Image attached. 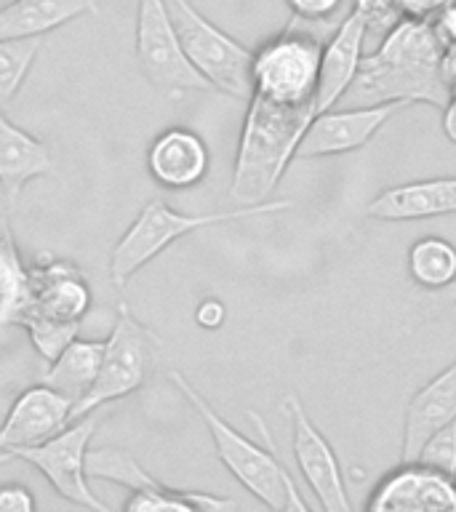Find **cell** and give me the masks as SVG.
I'll return each mask as SVG.
<instances>
[{
  "mask_svg": "<svg viewBox=\"0 0 456 512\" xmlns=\"http://www.w3.org/2000/svg\"><path fill=\"white\" fill-rule=\"evenodd\" d=\"M451 0H395L400 16L406 19H427V22H435V16L448 6Z\"/></svg>",
  "mask_w": 456,
  "mask_h": 512,
  "instance_id": "f1b7e54d",
  "label": "cell"
},
{
  "mask_svg": "<svg viewBox=\"0 0 456 512\" xmlns=\"http://www.w3.org/2000/svg\"><path fill=\"white\" fill-rule=\"evenodd\" d=\"M368 512H456V475L430 464L400 462L390 470L366 502Z\"/></svg>",
  "mask_w": 456,
  "mask_h": 512,
  "instance_id": "7c38bea8",
  "label": "cell"
},
{
  "mask_svg": "<svg viewBox=\"0 0 456 512\" xmlns=\"http://www.w3.org/2000/svg\"><path fill=\"white\" fill-rule=\"evenodd\" d=\"M419 462L430 464L435 470H443L448 475H456V419L432 432L430 438L424 440L422 451L416 456Z\"/></svg>",
  "mask_w": 456,
  "mask_h": 512,
  "instance_id": "484cf974",
  "label": "cell"
},
{
  "mask_svg": "<svg viewBox=\"0 0 456 512\" xmlns=\"http://www.w3.org/2000/svg\"><path fill=\"white\" fill-rule=\"evenodd\" d=\"M435 22L427 19H400L376 46L374 54L363 56L360 70L344 96L347 107L368 104H430L446 107L448 83L440 75L443 54Z\"/></svg>",
  "mask_w": 456,
  "mask_h": 512,
  "instance_id": "6da1fadb",
  "label": "cell"
},
{
  "mask_svg": "<svg viewBox=\"0 0 456 512\" xmlns=\"http://www.w3.org/2000/svg\"><path fill=\"white\" fill-rule=\"evenodd\" d=\"M440 75L448 83V88H451V83H456V43H446L443 46V54H440Z\"/></svg>",
  "mask_w": 456,
  "mask_h": 512,
  "instance_id": "1f68e13d",
  "label": "cell"
},
{
  "mask_svg": "<svg viewBox=\"0 0 456 512\" xmlns=\"http://www.w3.org/2000/svg\"><path fill=\"white\" fill-rule=\"evenodd\" d=\"M96 11V0H14L0 8V40L43 38Z\"/></svg>",
  "mask_w": 456,
  "mask_h": 512,
  "instance_id": "ffe728a7",
  "label": "cell"
},
{
  "mask_svg": "<svg viewBox=\"0 0 456 512\" xmlns=\"http://www.w3.org/2000/svg\"><path fill=\"white\" fill-rule=\"evenodd\" d=\"M435 27H438L443 43H456V0H451V3L435 16Z\"/></svg>",
  "mask_w": 456,
  "mask_h": 512,
  "instance_id": "4dcf8cb0",
  "label": "cell"
},
{
  "mask_svg": "<svg viewBox=\"0 0 456 512\" xmlns=\"http://www.w3.org/2000/svg\"><path fill=\"white\" fill-rule=\"evenodd\" d=\"M352 14L366 27V38L382 40L403 19L395 0H352Z\"/></svg>",
  "mask_w": 456,
  "mask_h": 512,
  "instance_id": "d4e9b609",
  "label": "cell"
},
{
  "mask_svg": "<svg viewBox=\"0 0 456 512\" xmlns=\"http://www.w3.org/2000/svg\"><path fill=\"white\" fill-rule=\"evenodd\" d=\"M158 344L160 339L155 336V331L139 323L126 304H120L110 336L104 339L99 374H96L91 390L72 406L70 422L110 406L115 400L128 398L131 392L139 390L147 382Z\"/></svg>",
  "mask_w": 456,
  "mask_h": 512,
  "instance_id": "52a82bcc",
  "label": "cell"
},
{
  "mask_svg": "<svg viewBox=\"0 0 456 512\" xmlns=\"http://www.w3.org/2000/svg\"><path fill=\"white\" fill-rule=\"evenodd\" d=\"M40 54V38L0 40V112L14 102Z\"/></svg>",
  "mask_w": 456,
  "mask_h": 512,
  "instance_id": "cb8c5ba5",
  "label": "cell"
},
{
  "mask_svg": "<svg viewBox=\"0 0 456 512\" xmlns=\"http://www.w3.org/2000/svg\"><path fill=\"white\" fill-rule=\"evenodd\" d=\"M366 214L376 222H416L456 214V176L392 184L368 203Z\"/></svg>",
  "mask_w": 456,
  "mask_h": 512,
  "instance_id": "ac0fdd59",
  "label": "cell"
},
{
  "mask_svg": "<svg viewBox=\"0 0 456 512\" xmlns=\"http://www.w3.org/2000/svg\"><path fill=\"white\" fill-rule=\"evenodd\" d=\"M171 382L182 398L190 403V408L200 416V422L206 424L208 435L214 440L216 456L219 462L230 470V475L238 480L240 486L246 488L248 494H254L264 507L275 512H310V504L302 496L296 480L286 470V464L280 462L278 451L272 446V438L259 414L251 411V419L259 427V435L264 438V446L246 438L243 432L235 430L211 403H208L195 384L182 374V371H171Z\"/></svg>",
  "mask_w": 456,
  "mask_h": 512,
  "instance_id": "7a4b0ae2",
  "label": "cell"
},
{
  "mask_svg": "<svg viewBox=\"0 0 456 512\" xmlns=\"http://www.w3.org/2000/svg\"><path fill=\"white\" fill-rule=\"evenodd\" d=\"M408 275L427 291L451 288L456 283V246L440 235L419 238L408 248Z\"/></svg>",
  "mask_w": 456,
  "mask_h": 512,
  "instance_id": "7402d4cb",
  "label": "cell"
},
{
  "mask_svg": "<svg viewBox=\"0 0 456 512\" xmlns=\"http://www.w3.org/2000/svg\"><path fill=\"white\" fill-rule=\"evenodd\" d=\"M94 304L86 275L67 259L46 256L30 267L27 296L16 326L24 328L40 358L54 360L78 339V331Z\"/></svg>",
  "mask_w": 456,
  "mask_h": 512,
  "instance_id": "277c9868",
  "label": "cell"
},
{
  "mask_svg": "<svg viewBox=\"0 0 456 512\" xmlns=\"http://www.w3.org/2000/svg\"><path fill=\"white\" fill-rule=\"evenodd\" d=\"M8 3H14V0H0V8H3V6H8Z\"/></svg>",
  "mask_w": 456,
  "mask_h": 512,
  "instance_id": "d590c367",
  "label": "cell"
},
{
  "mask_svg": "<svg viewBox=\"0 0 456 512\" xmlns=\"http://www.w3.org/2000/svg\"><path fill=\"white\" fill-rule=\"evenodd\" d=\"M102 355V339H72L54 360H48V368L40 374L38 382L72 400L75 406L91 390L102 366Z\"/></svg>",
  "mask_w": 456,
  "mask_h": 512,
  "instance_id": "44dd1931",
  "label": "cell"
},
{
  "mask_svg": "<svg viewBox=\"0 0 456 512\" xmlns=\"http://www.w3.org/2000/svg\"><path fill=\"white\" fill-rule=\"evenodd\" d=\"M51 174V152L35 136L0 112V187L14 208L32 179Z\"/></svg>",
  "mask_w": 456,
  "mask_h": 512,
  "instance_id": "d6986e66",
  "label": "cell"
},
{
  "mask_svg": "<svg viewBox=\"0 0 456 512\" xmlns=\"http://www.w3.org/2000/svg\"><path fill=\"white\" fill-rule=\"evenodd\" d=\"M312 118V107L280 104L259 94L248 96L230 184L235 203L254 206L267 200L288 171L291 160H296V147Z\"/></svg>",
  "mask_w": 456,
  "mask_h": 512,
  "instance_id": "3957f363",
  "label": "cell"
},
{
  "mask_svg": "<svg viewBox=\"0 0 456 512\" xmlns=\"http://www.w3.org/2000/svg\"><path fill=\"white\" fill-rule=\"evenodd\" d=\"M446 299H448V302H456V283L446 291Z\"/></svg>",
  "mask_w": 456,
  "mask_h": 512,
  "instance_id": "836d02e7",
  "label": "cell"
},
{
  "mask_svg": "<svg viewBox=\"0 0 456 512\" xmlns=\"http://www.w3.org/2000/svg\"><path fill=\"white\" fill-rule=\"evenodd\" d=\"M400 110H406V104H368V107H344V110L320 112L310 120V126L304 131L302 142L296 147V158L315 160L360 150Z\"/></svg>",
  "mask_w": 456,
  "mask_h": 512,
  "instance_id": "4fadbf2b",
  "label": "cell"
},
{
  "mask_svg": "<svg viewBox=\"0 0 456 512\" xmlns=\"http://www.w3.org/2000/svg\"><path fill=\"white\" fill-rule=\"evenodd\" d=\"M456 419V360L411 395L403 419L400 462H414L424 440Z\"/></svg>",
  "mask_w": 456,
  "mask_h": 512,
  "instance_id": "e0dca14e",
  "label": "cell"
},
{
  "mask_svg": "<svg viewBox=\"0 0 456 512\" xmlns=\"http://www.w3.org/2000/svg\"><path fill=\"white\" fill-rule=\"evenodd\" d=\"M299 22H328L344 6V0H286Z\"/></svg>",
  "mask_w": 456,
  "mask_h": 512,
  "instance_id": "4316f807",
  "label": "cell"
},
{
  "mask_svg": "<svg viewBox=\"0 0 456 512\" xmlns=\"http://www.w3.org/2000/svg\"><path fill=\"white\" fill-rule=\"evenodd\" d=\"M211 152L206 139L187 126H171L152 139L147 150V171L163 190H190L206 179Z\"/></svg>",
  "mask_w": 456,
  "mask_h": 512,
  "instance_id": "9a60e30c",
  "label": "cell"
},
{
  "mask_svg": "<svg viewBox=\"0 0 456 512\" xmlns=\"http://www.w3.org/2000/svg\"><path fill=\"white\" fill-rule=\"evenodd\" d=\"M366 27L358 16L352 14L339 22L334 35L323 43L318 72V91H315V115L334 110L336 104L344 102L350 91L352 80L358 75L366 48Z\"/></svg>",
  "mask_w": 456,
  "mask_h": 512,
  "instance_id": "2e32d148",
  "label": "cell"
},
{
  "mask_svg": "<svg viewBox=\"0 0 456 512\" xmlns=\"http://www.w3.org/2000/svg\"><path fill=\"white\" fill-rule=\"evenodd\" d=\"M35 507L38 502L27 486H19V483L0 486V512H32Z\"/></svg>",
  "mask_w": 456,
  "mask_h": 512,
  "instance_id": "83f0119b",
  "label": "cell"
},
{
  "mask_svg": "<svg viewBox=\"0 0 456 512\" xmlns=\"http://www.w3.org/2000/svg\"><path fill=\"white\" fill-rule=\"evenodd\" d=\"M72 400L59 395L46 384H35L11 403L6 419L0 424V454L11 448L43 443L70 424Z\"/></svg>",
  "mask_w": 456,
  "mask_h": 512,
  "instance_id": "5bb4252c",
  "label": "cell"
},
{
  "mask_svg": "<svg viewBox=\"0 0 456 512\" xmlns=\"http://www.w3.org/2000/svg\"><path fill=\"white\" fill-rule=\"evenodd\" d=\"M283 414L291 422V446H294L296 467L318 499L320 510L350 512L352 502L347 494V483H344L342 462L326 435L315 427L299 395L283 398Z\"/></svg>",
  "mask_w": 456,
  "mask_h": 512,
  "instance_id": "8fae6325",
  "label": "cell"
},
{
  "mask_svg": "<svg viewBox=\"0 0 456 512\" xmlns=\"http://www.w3.org/2000/svg\"><path fill=\"white\" fill-rule=\"evenodd\" d=\"M136 64L160 94L214 91L184 54L166 0H136Z\"/></svg>",
  "mask_w": 456,
  "mask_h": 512,
  "instance_id": "30bf717a",
  "label": "cell"
},
{
  "mask_svg": "<svg viewBox=\"0 0 456 512\" xmlns=\"http://www.w3.org/2000/svg\"><path fill=\"white\" fill-rule=\"evenodd\" d=\"M448 102L456 104V83H451V88H448Z\"/></svg>",
  "mask_w": 456,
  "mask_h": 512,
  "instance_id": "e575fe53",
  "label": "cell"
},
{
  "mask_svg": "<svg viewBox=\"0 0 456 512\" xmlns=\"http://www.w3.org/2000/svg\"><path fill=\"white\" fill-rule=\"evenodd\" d=\"M294 203L291 200H264L254 206H240L235 211H214V214H184L176 211L166 200H150L144 203L136 219L128 224V230L120 235L110 254V280L115 288H126V283L134 278L136 272L160 256L166 248H171L176 240L187 238L192 232L216 227V224L238 222L248 216L259 214H278L286 211Z\"/></svg>",
  "mask_w": 456,
  "mask_h": 512,
  "instance_id": "5b68a950",
  "label": "cell"
},
{
  "mask_svg": "<svg viewBox=\"0 0 456 512\" xmlns=\"http://www.w3.org/2000/svg\"><path fill=\"white\" fill-rule=\"evenodd\" d=\"M320 54L323 40L296 19L254 48L251 94L294 107H312L315 112Z\"/></svg>",
  "mask_w": 456,
  "mask_h": 512,
  "instance_id": "8992f818",
  "label": "cell"
},
{
  "mask_svg": "<svg viewBox=\"0 0 456 512\" xmlns=\"http://www.w3.org/2000/svg\"><path fill=\"white\" fill-rule=\"evenodd\" d=\"M443 134H446L448 142L456 144V104L448 102L443 107Z\"/></svg>",
  "mask_w": 456,
  "mask_h": 512,
  "instance_id": "d6a6232c",
  "label": "cell"
},
{
  "mask_svg": "<svg viewBox=\"0 0 456 512\" xmlns=\"http://www.w3.org/2000/svg\"><path fill=\"white\" fill-rule=\"evenodd\" d=\"M30 267L24 264L19 246L6 224H0V331L16 326L27 296Z\"/></svg>",
  "mask_w": 456,
  "mask_h": 512,
  "instance_id": "603a6c76",
  "label": "cell"
},
{
  "mask_svg": "<svg viewBox=\"0 0 456 512\" xmlns=\"http://www.w3.org/2000/svg\"><path fill=\"white\" fill-rule=\"evenodd\" d=\"M99 411L80 416L43 443L11 448L6 454H0V459H19V462L35 467L51 483L56 494L75 507L91 512H110V507L91 491V486H88L91 478L86 472L88 448H91V440L96 435V427L102 422Z\"/></svg>",
  "mask_w": 456,
  "mask_h": 512,
  "instance_id": "9c48e42d",
  "label": "cell"
},
{
  "mask_svg": "<svg viewBox=\"0 0 456 512\" xmlns=\"http://www.w3.org/2000/svg\"><path fill=\"white\" fill-rule=\"evenodd\" d=\"M224 318H227V307L219 299H203L198 304V310H195V323L200 328H208V331L222 326Z\"/></svg>",
  "mask_w": 456,
  "mask_h": 512,
  "instance_id": "f546056e",
  "label": "cell"
},
{
  "mask_svg": "<svg viewBox=\"0 0 456 512\" xmlns=\"http://www.w3.org/2000/svg\"><path fill=\"white\" fill-rule=\"evenodd\" d=\"M166 3L184 54L192 67L208 80V86L238 99L251 94L254 48L243 46L222 27H216L190 0H166Z\"/></svg>",
  "mask_w": 456,
  "mask_h": 512,
  "instance_id": "ba28073f",
  "label": "cell"
}]
</instances>
